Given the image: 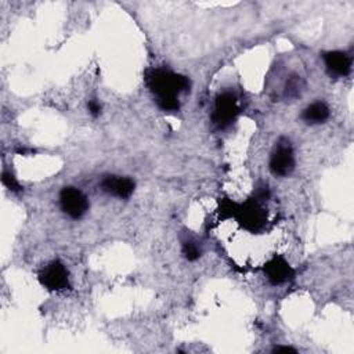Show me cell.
I'll return each mask as SVG.
<instances>
[{"label":"cell","mask_w":354,"mask_h":354,"mask_svg":"<svg viewBox=\"0 0 354 354\" xmlns=\"http://www.w3.org/2000/svg\"><path fill=\"white\" fill-rule=\"evenodd\" d=\"M147 84L163 111H178V95L189 90L188 77L165 68H155L147 73Z\"/></svg>","instance_id":"obj_1"},{"label":"cell","mask_w":354,"mask_h":354,"mask_svg":"<svg viewBox=\"0 0 354 354\" xmlns=\"http://www.w3.org/2000/svg\"><path fill=\"white\" fill-rule=\"evenodd\" d=\"M234 217L250 232L261 231L267 223V212L257 199H248L243 205H236Z\"/></svg>","instance_id":"obj_2"},{"label":"cell","mask_w":354,"mask_h":354,"mask_svg":"<svg viewBox=\"0 0 354 354\" xmlns=\"http://www.w3.org/2000/svg\"><path fill=\"white\" fill-rule=\"evenodd\" d=\"M268 167L274 176L285 177L290 174L295 169V153L293 148L286 138H279V141L275 144L271 156Z\"/></svg>","instance_id":"obj_3"},{"label":"cell","mask_w":354,"mask_h":354,"mask_svg":"<svg viewBox=\"0 0 354 354\" xmlns=\"http://www.w3.org/2000/svg\"><path fill=\"white\" fill-rule=\"evenodd\" d=\"M238 113H239L238 101L232 93L224 91L216 97L212 120L218 129H225L228 124H231L238 116Z\"/></svg>","instance_id":"obj_4"},{"label":"cell","mask_w":354,"mask_h":354,"mask_svg":"<svg viewBox=\"0 0 354 354\" xmlns=\"http://www.w3.org/2000/svg\"><path fill=\"white\" fill-rule=\"evenodd\" d=\"M39 281L47 290H65L69 288V272L61 261L53 260L39 272Z\"/></svg>","instance_id":"obj_5"},{"label":"cell","mask_w":354,"mask_h":354,"mask_svg":"<svg viewBox=\"0 0 354 354\" xmlns=\"http://www.w3.org/2000/svg\"><path fill=\"white\" fill-rule=\"evenodd\" d=\"M59 206L71 218H80L88 210V199L80 189L64 187L59 192Z\"/></svg>","instance_id":"obj_6"},{"label":"cell","mask_w":354,"mask_h":354,"mask_svg":"<svg viewBox=\"0 0 354 354\" xmlns=\"http://www.w3.org/2000/svg\"><path fill=\"white\" fill-rule=\"evenodd\" d=\"M264 274L267 277V279L272 283V285H279L283 283L289 279H292L295 277V271L290 267V264L281 256V254H275L272 259H270L264 267Z\"/></svg>","instance_id":"obj_7"},{"label":"cell","mask_w":354,"mask_h":354,"mask_svg":"<svg viewBox=\"0 0 354 354\" xmlns=\"http://www.w3.org/2000/svg\"><path fill=\"white\" fill-rule=\"evenodd\" d=\"M322 58L326 72L332 77L347 76L351 71V57L346 51H326Z\"/></svg>","instance_id":"obj_8"},{"label":"cell","mask_w":354,"mask_h":354,"mask_svg":"<svg viewBox=\"0 0 354 354\" xmlns=\"http://www.w3.org/2000/svg\"><path fill=\"white\" fill-rule=\"evenodd\" d=\"M134 181L122 176H105L101 180V189L120 199H127L134 192Z\"/></svg>","instance_id":"obj_9"},{"label":"cell","mask_w":354,"mask_h":354,"mask_svg":"<svg viewBox=\"0 0 354 354\" xmlns=\"http://www.w3.org/2000/svg\"><path fill=\"white\" fill-rule=\"evenodd\" d=\"M329 113V108L325 102L315 101L303 111L301 119L308 124H321L328 120Z\"/></svg>","instance_id":"obj_10"},{"label":"cell","mask_w":354,"mask_h":354,"mask_svg":"<svg viewBox=\"0 0 354 354\" xmlns=\"http://www.w3.org/2000/svg\"><path fill=\"white\" fill-rule=\"evenodd\" d=\"M304 87L303 80L300 79V76H292L285 86V97L286 98H296L301 94Z\"/></svg>","instance_id":"obj_11"},{"label":"cell","mask_w":354,"mask_h":354,"mask_svg":"<svg viewBox=\"0 0 354 354\" xmlns=\"http://www.w3.org/2000/svg\"><path fill=\"white\" fill-rule=\"evenodd\" d=\"M183 254L188 261H195L201 256V250L194 241H185L183 243Z\"/></svg>","instance_id":"obj_12"},{"label":"cell","mask_w":354,"mask_h":354,"mask_svg":"<svg viewBox=\"0 0 354 354\" xmlns=\"http://www.w3.org/2000/svg\"><path fill=\"white\" fill-rule=\"evenodd\" d=\"M1 183L12 192H19L22 189V187L19 185V183L15 180V177L12 176V173L4 170L1 174Z\"/></svg>","instance_id":"obj_13"},{"label":"cell","mask_w":354,"mask_h":354,"mask_svg":"<svg viewBox=\"0 0 354 354\" xmlns=\"http://www.w3.org/2000/svg\"><path fill=\"white\" fill-rule=\"evenodd\" d=\"M87 106H88V112L93 116H98L101 113V105H100V102L97 100H90Z\"/></svg>","instance_id":"obj_14"},{"label":"cell","mask_w":354,"mask_h":354,"mask_svg":"<svg viewBox=\"0 0 354 354\" xmlns=\"http://www.w3.org/2000/svg\"><path fill=\"white\" fill-rule=\"evenodd\" d=\"M272 351H292V353H296V348L289 347V346H277Z\"/></svg>","instance_id":"obj_15"}]
</instances>
